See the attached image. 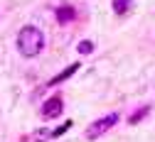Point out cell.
I'll return each instance as SVG.
<instances>
[{"label":"cell","mask_w":155,"mask_h":142,"mask_svg":"<svg viewBox=\"0 0 155 142\" xmlns=\"http://www.w3.org/2000/svg\"><path fill=\"white\" fill-rule=\"evenodd\" d=\"M42 47H45V34L37 27L27 25V27L20 30V34H17V49H20L22 56L32 59V56H37L42 52Z\"/></svg>","instance_id":"obj_1"},{"label":"cell","mask_w":155,"mask_h":142,"mask_svg":"<svg viewBox=\"0 0 155 142\" xmlns=\"http://www.w3.org/2000/svg\"><path fill=\"white\" fill-rule=\"evenodd\" d=\"M116 123H118V113H108L106 118H101V120H96V123H91L89 128H86V137L89 140H96V137H101L104 132H108Z\"/></svg>","instance_id":"obj_2"},{"label":"cell","mask_w":155,"mask_h":142,"mask_svg":"<svg viewBox=\"0 0 155 142\" xmlns=\"http://www.w3.org/2000/svg\"><path fill=\"white\" fill-rule=\"evenodd\" d=\"M62 113V98H49L47 100V103L42 106V118L45 120H49V118H57V115H59Z\"/></svg>","instance_id":"obj_3"},{"label":"cell","mask_w":155,"mask_h":142,"mask_svg":"<svg viewBox=\"0 0 155 142\" xmlns=\"http://www.w3.org/2000/svg\"><path fill=\"white\" fill-rule=\"evenodd\" d=\"M74 17H76V12H74V8H69V5H62V8H57V20H59L62 25H67V22H71Z\"/></svg>","instance_id":"obj_4"},{"label":"cell","mask_w":155,"mask_h":142,"mask_svg":"<svg viewBox=\"0 0 155 142\" xmlns=\"http://www.w3.org/2000/svg\"><path fill=\"white\" fill-rule=\"evenodd\" d=\"M133 8V0H113V12L116 15H126Z\"/></svg>","instance_id":"obj_5"},{"label":"cell","mask_w":155,"mask_h":142,"mask_svg":"<svg viewBox=\"0 0 155 142\" xmlns=\"http://www.w3.org/2000/svg\"><path fill=\"white\" fill-rule=\"evenodd\" d=\"M74 71H79V64H71V66H67V69H64V71H62L59 76H54V78L49 81V86H54V84H59V81H64V78H69V76H71Z\"/></svg>","instance_id":"obj_6"},{"label":"cell","mask_w":155,"mask_h":142,"mask_svg":"<svg viewBox=\"0 0 155 142\" xmlns=\"http://www.w3.org/2000/svg\"><path fill=\"white\" fill-rule=\"evenodd\" d=\"M148 110H150V108H140V110L135 113V115H130V125H133V123H138L140 118H145V115H148Z\"/></svg>","instance_id":"obj_7"},{"label":"cell","mask_w":155,"mask_h":142,"mask_svg":"<svg viewBox=\"0 0 155 142\" xmlns=\"http://www.w3.org/2000/svg\"><path fill=\"white\" fill-rule=\"evenodd\" d=\"M91 49H94V44H91V42H81V44H79V52H81V54H89Z\"/></svg>","instance_id":"obj_8"}]
</instances>
